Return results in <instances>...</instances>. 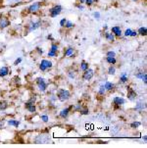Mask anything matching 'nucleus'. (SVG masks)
<instances>
[{
    "label": "nucleus",
    "instance_id": "a19ab883",
    "mask_svg": "<svg viewBox=\"0 0 147 148\" xmlns=\"http://www.w3.org/2000/svg\"><path fill=\"white\" fill-rule=\"evenodd\" d=\"M76 6H77V7H78V8H79V9H81V10H83V9L84 8V7H83V6H81V5H79V4H77V5H76Z\"/></svg>",
    "mask_w": 147,
    "mask_h": 148
},
{
    "label": "nucleus",
    "instance_id": "a211bd4d",
    "mask_svg": "<svg viewBox=\"0 0 147 148\" xmlns=\"http://www.w3.org/2000/svg\"><path fill=\"white\" fill-rule=\"evenodd\" d=\"M69 111H70V109H69V108H67V109L63 110V111H61V112H60V116H61V117H63V118H66L67 116H68Z\"/></svg>",
    "mask_w": 147,
    "mask_h": 148
},
{
    "label": "nucleus",
    "instance_id": "1a4fd4ad",
    "mask_svg": "<svg viewBox=\"0 0 147 148\" xmlns=\"http://www.w3.org/2000/svg\"><path fill=\"white\" fill-rule=\"evenodd\" d=\"M57 51H58V44L52 43L50 51L48 52V57H55L57 55Z\"/></svg>",
    "mask_w": 147,
    "mask_h": 148
},
{
    "label": "nucleus",
    "instance_id": "4468645a",
    "mask_svg": "<svg viewBox=\"0 0 147 148\" xmlns=\"http://www.w3.org/2000/svg\"><path fill=\"white\" fill-rule=\"evenodd\" d=\"M26 108L29 110V112H31V113L36 112V107H34V105L32 104L31 102H28V103L26 104Z\"/></svg>",
    "mask_w": 147,
    "mask_h": 148
},
{
    "label": "nucleus",
    "instance_id": "f03ea898",
    "mask_svg": "<svg viewBox=\"0 0 147 148\" xmlns=\"http://www.w3.org/2000/svg\"><path fill=\"white\" fill-rule=\"evenodd\" d=\"M61 12H62L61 5H55V6H53L49 10V15H50V17H52V18H55V17L58 16Z\"/></svg>",
    "mask_w": 147,
    "mask_h": 148
},
{
    "label": "nucleus",
    "instance_id": "4c0bfd02",
    "mask_svg": "<svg viewBox=\"0 0 147 148\" xmlns=\"http://www.w3.org/2000/svg\"><path fill=\"white\" fill-rule=\"evenodd\" d=\"M137 36V32H135V31H131V36H133V37H134V36Z\"/></svg>",
    "mask_w": 147,
    "mask_h": 148
},
{
    "label": "nucleus",
    "instance_id": "b1692460",
    "mask_svg": "<svg viewBox=\"0 0 147 148\" xmlns=\"http://www.w3.org/2000/svg\"><path fill=\"white\" fill-rule=\"evenodd\" d=\"M75 25L73 24V23H71V22H69V21H67L66 22V24H65V27L66 29H70V27H74Z\"/></svg>",
    "mask_w": 147,
    "mask_h": 148
},
{
    "label": "nucleus",
    "instance_id": "7c9ffc66",
    "mask_svg": "<svg viewBox=\"0 0 147 148\" xmlns=\"http://www.w3.org/2000/svg\"><path fill=\"white\" fill-rule=\"evenodd\" d=\"M105 87H104V85H101V87H100V89H99V93L100 94H104L105 93Z\"/></svg>",
    "mask_w": 147,
    "mask_h": 148
},
{
    "label": "nucleus",
    "instance_id": "c756f323",
    "mask_svg": "<svg viewBox=\"0 0 147 148\" xmlns=\"http://www.w3.org/2000/svg\"><path fill=\"white\" fill-rule=\"evenodd\" d=\"M66 22H67V19H62L61 21H60V26H61L62 27H65V24H66Z\"/></svg>",
    "mask_w": 147,
    "mask_h": 148
},
{
    "label": "nucleus",
    "instance_id": "2eb2a0df",
    "mask_svg": "<svg viewBox=\"0 0 147 148\" xmlns=\"http://www.w3.org/2000/svg\"><path fill=\"white\" fill-rule=\"evenodd\" d=\"M105 37H106L107 40H109V41L113 42L114 40H115V36H114V34H110V32H106V34H105Z\"/></svg>",
    "mask_w": 147,
    "mask_h": 148
},
{
    "label": "nucleus",
    "instance_id": "f704fd0d",
    "mask_svg": "<svg viewBox=\"0 0 147 148\" xmlns=\"http://www.w3.org/2000/svg\"><path fill=\"white\" fill-rule=\"evenodd\" d=\"M6 106H7V105H6V103H4V102H3V103H0V110L5 109V108H6Z\"/></svg>",
    "mask_w": 147,
    "mask_h": 148
},
{
    "label": "nucleus",
    "instance_id": "7ed1b4c3",
    "mask_svg": "<svg viewBox=\"0 0 147 148\" xmlns=\"http://www.w3.org/2000/svg\"><path fill=\"white\" fill-rule=\"evenodd\" d=\"M51 67H52V62L46 59L42 60L40 65H39V69H40L41 71H46V70L50 69Z\"/></svg>",
    "mask_w": 147,
    "mask_h": 148
},
{
    "label": "nucleus",
    "instance_id": "ddd939ff",
    "mask_svg": "<svg viewBox=\"0 0 147 148\" xmlns=\"http://www.w3.org/2000/svg\"><path fill=\"white\" fill-rule=\"evenodd\" d=\"M114 102H115V104L117 106H121V105L124 104V99L123 97H116V98L114 99Z\"/></svg>",
    "mask_w": 147,
    "mask_h": 148
},
{
    "label": "nucleus",
    "instance_id": "dca6fc26",
    "mask_svg": "<svg viewBox=\"0 0 147 148\" xmlns=\"http://www.w3.org/2000/svg\"><path fill=\"white\" fill-rule=\"evenodd\" d=\"M138 34H140V36H145L146 34H147V29L146 27H139V29H138Z\"/></svg>",
    "mask_w": 147,
    "mask_h": 148
},
{
    "label": "nucleus",
    "instance_id": "412c9836",
    "mask_svg": "<svg viewBox=\"0 0 147 148\" xmlns=\"http://www.w3.org/2000/svg\"><path fill=\"white\" fill-rule=\"evenodd\" d=\"M9 123V125L10 126H14V127H19V125H20V122L18 121H15V120H10V121L8 122Z\"/></svg>",
    "mask_w": 147,
    "mask_h": 148
},
{
    "label": "nucleus",
    "instance_id": "473e14b6",
    "mask_svg": "<svg viewBox=\"0 0 147 148\" xmlns=\"http://www.w3.org/2000/svg\"><path fill=\"white\" fill-rule=\"evenodd\" d=\"M22 62V58H18V59H16V61L14 62V65L15 66H17L18 64H20Z\"/></svg>",
    "mask_w": 147,
    "mask_h": 148
},
{
    "label": "nucleus",
    "instance_id": "bb28decb",
    "mask_svg": "<svg viewBox=\"0 0 147 148\" xmlns=\"http://www.w3.org/2000/svg\"><path fill=\"white\" fill-rule=\"evenodd\" d=\"M116 53L114 51H108L107 52V57H115Z\"/></svg>",
    "mask_w": 147,
    "mask_h": 148
},
{
    "label": "nucleus",
    "instance_id": "58836bf2",
    "mask_svg": "<svg viewBox=\"0 0 147 148\" xmlns=\"http://www.w3.org/2000/svg\"><path fill=\"white\" fill-rule=\"evenodd\" d=\"M93 16L95 17V18H97V19H99V18H100V14H99L98 12H95V13L93 14Z\"/></svg>",
    "mask_w": 147,
    "mask_h": 148
},
{
    "label": "nucleus",
    "instance_id": "39448f33",
    "mask_svg": "<svg viewBox=\"0 0 147 148\" xmlns=\"http://www.w3.org/2000/svg\"><path fill=\"white\" fill-rule=\"evenodd\" d=\"M36 84L38 85V88L41 90V91H45L47 88V84L45 82V79H42V77H38L36 79Z\"/></svg>",
    "mask_w": 147,
    "mask_h": 148
},
{
    "label": "nucleus",
    "instance_id": "cd10ccee",
    "mask_svg": "<svg viewBox=\"0 0 147 148\" xmlns=\"http://www.w3.org/2000/svg\"><path fill=\"white\" fill-rule=\"evenodd\" d=\"M95 1H96V0H85V1H84V3H85V4H88V6H90V5L93 4Z\"/></svg>",
    "mask_w": 147,
    "mask_h": 148
},
{
    "label": "nucleus",
    "instance_id": "c9c22d12",
    "mask_svg": "<svg viewBox=\"0 0 147 148\" xmlns=\"http://www.w3.org/2000/svg\"><path fill=\"white\" fill-rule=\"evenodd\" d=\"M138 126H140V123L136 122V123H133V124H131V127H137Z\"/></svg>",
    "mask_w": 147,
    "mask_h": 148
},
{
    "label": "nucleus",
    "instance_id": "20e7f679",
    "mask_svg": "<svg viewBox=\"0 0 147 148\" xmlns=\"http://www.w3.org/2000/svg\"><path fill=\"white\" fill-rule=\"evenodd\" d=\"M41 7V3L40 2H36V3H34L31 4V6L28 8V12L29 14H34V13H36Z\"/></svg>",
    "mask_w": 147,
    "mask_h": 148
},
{
    "label": "nucleus",
    "instance_id": "9b49d317",
    "mask_svg": "<svg viewBox=\"0 0 147 148\" xmlns=\"http://www.w3.org/2000/svg\"><path fill=\"white\" fill-rule=\"evenodd\" d=\"M75 54V49L73 47H68L65 51V56L66 57H73V55Z\"/></svg>",
    "mask_w": 147,
    "mask_h": 148
},
{
    "label": "nucleus",
    "instance_id": "6ab92c4d",
    "mask_svg": "<svg viewBox=\"0 0 147 148\" xmlns=\"http://www.w3.org/2000/svg\"><path fill=\"white\" fill-rule=\"evenodd\" d=\"M81 69L83 70V71H86V70L88 69V63H86L85 61H83L81 64Z\"/></svg>",
    "mask_w": 147,
    "mask_h": 148
},
{
    "label": "nucleus",
    "instance_id": "0eeeda50",
    "mask_svg": "<svg viewBox=\"0 0 147 148\" xmlns=\"http://www.w3.org/2000/svg\"><path fill=\"white\" fill-rule=\"evenodd\" d=\"M41 26V21H38V22H31L29 25V32H32V31H36V29H38L39 27Z\"/></svg>",
    "mask_w": 147,
    "mask_h": 148
},
{
    "label": "nucleus",
    "instance_id": "2f4dec72",
    "mask_svg": "<svg viewBox=\"0 0 147 148\" xmlns=\"http://www.w3.org/2000/svg\"><path fill=\"white\" fill-rule=\"evenodd\" d=\"M41 120H42V121H43L44 123H47V122H48V117H47L46 116V115H43V116H41Z\"/></svg>",
    "mask_w": 147,
    "mask_h": 148
},
{
    "label": "nucleus",
    "instance_id": "c85d7f7f",
    "mask_svg": "<svg viewBox=\"0 0 147 148\" xmlns=\"http://www.w3.org/2000/svg\"><path fill=\"white\" fill-rule=\"evenodd\" d=\"M68 75H69V77H71V79H75V77H76V73H75V72L70 71V72L68 73Z\"/></svg>",
    "mask_w": 147,
    "mask_h": 148
},
{
    "label": "nucleus",
    "instance_id": "9d476101",
    "mask_svg": "<svg viewBox=\"0 0 147 148\" xmlns=\"http://www.w3.org/2000/svg\"><path fill=\"white\" fill-rule=\"evenodd\" d=\"M112 32H113L114 36L117 37H121L122 36V29L120 27H112Z\"/></svg>",
    "mask_w": 147,
    "mask_h": 148
},
{
    "label": "nucleus",
    "instance_id": "e433bc0d",
    "mask_svg": "<svg viewBox=\"0 0 147 148\" xmlns=\"http://www.w3.org/2000/svg\"><path fill=\"white\" fill-rule=\"evenodd\" d=\"M142 77H143V73H137L136 74V77L137 79H142Z\"/></svg>",
    "mask_w": 147,
    "mask_h": 148
},
{
    "label": "nucleus",
    "instance_id": "5701e85b",
    "mask_svg": "<svg viewBox=\"0 0 147 148\" xmlns=\"http://www.w3.org/2000/svg\"><path fill=\"white\" fill-rule=\"evenodd\" d=\"M106 60H107V62H108V63H110V64H115L117 62L115 57H107Z\"/></svg>",
    "mask_w": 147,
    "mask_h": 148
},
{
    "label": "nucleus",
    "instance_id": "c03bdc74",
    "mask_svg": "<svg viewBox=\"0 0 147 148\" xmlns=\"http://www.w3.org/2000/svg\"><path fill=\"white\" fill-rule=\"evenodd\" d=\"M133 1H137V0H133Z\"/></svg>",
    "mask_w": 147,
    "mask_h": 148
},
{
    "label": "nucleus",
    "instance_id": "423d86ee",
    "mask_svg": "<svg viewBox=\"0 0 147 148\" xmlns=\"http://www.w3.org/2000/svg\"><path fill=\"white\" fill-rule=\"evenodd\" d=\"M10 26V21L7 17L0 16V29H5V27Z\"/></svg>",
    "mask_w": 147,
    "mask_h": 148
},
{
    "label": "nucleus",
    "instance_id": "aec40b11",
    "mask_svg": "<svg viewBox=\"0 0 147 148\" xmlns=\"http://www.w3.org/2000/svg\"><path fill=\"white\" fill-rule=\"evenodd\" d=\"M120 81H121V82H123V84L128 82V76H126V73H124V74L122 75L121 77H120Z\"/></svg>",
    "mask_w": 147,
    "mask_h": 148
},
{
    "label": "nucleus",
    "instance_id": "ea45409f",
    "mask_svg": "<svg viewBox=\"0 0 147 148\" xmlns=\"http://www.w3.org/2000/svg\"><path fill=\"white\" fill-rule=\"evenodd\" d=\"M9 2H11V3H17V2H20L21 0H8Z\"/></svg>",
    "mask_w": 147,
    "mask_h": 148
},
{
    "label": "nucleus",
    "instance_id": "f257e3e1",
    "mask_svg": "<svg viewBox=\"0 0 147 148\" xmlns=\"http://www.w3.org/2000/svg\"><path fill=\"white\" fill-rule=\"evenodd\" d=\"M57 96H58V98L61 100V101H66V100H68L70 98L71 93H70L68 90L60 89L58 91V93H57Z\"/></svg>",
    "mask_w": 147,
    "mask_h": 148
},
{
    "label": "nucleus",
    "instance_id": "79ce46f5",
    "mask_svg": "<svg viewBox=\"0 0 147 148\" xmlns=\"http://www.w3.org/2000/svg\"><path fill=\"white\" fill-rule=\"evenodd\" d=\"M88 111H83V112H81V114H88Z\"/></svg>",
    "mask_w": 147,
    "mask_h": 148
},
{
    "label": "nucleus",
    "instance_id": "393cba45",
    "mask_svg": "<svg viewBox=\"0 0 147 148\" xmlns=\"http://www.w3.org/2000/svg\"><path fill=\"white\" fill-rule=\"evenodd\" d=\"M108 73H109V75H114L116 73V68L115 67H110L109 68Z\"/></svg>",
    "mask_w": 147,
    "mask_h": 148
},
{
    "label": "nucleus",
    "instance_id": "72a5a7b5",
    "mask_svg": "<svg viewBox=\"0 0 147 148\" xmlns=\"http://www.w3.org/2000/svg\"><path fill=\"white\" fill-rule=\"evenodd\" d=\"M142 81L144 84H147V75L146 74H143V77H142Z\"/></svg>",
    "mask_w": 147,
    "mask_h": 148
},
{
    "label": "nucleus",
    "instance_id": "f8f14e48",
    "mask_svg": "<svg viewBox=\"0 0 147 148\" xmlns=\"http://www.w3.org/2000/svg\"><path fill=\"white\" fill-rule=\"evenodd\" d=\"M9 74V69L8 67H2L0 68V77H5Z\"/></svg>",
    "mask_w": 147,
    "mask_h": 148
},
{
    "label": "nucleus",
    "instance_id": "f3484780",
    "mask_svg": "<svg viewBox=\"0 0 147 148\" xmlns=\"http://www.w3.org/2000/svg\"><path fill=\"white\" fill-rule=\"evenodd\" d=\"M104 87H105L106 90H111L114 87V84H112V82H107L105 84V85H104Z\"/></svg>",
    "mask_w": 147,
    "mask_h": 148
},
{
    "label": "nucleus",
    "instance_id": "a878e982",
    "mask_svg": "<svg viewBox=\"0 0 147 148\" xmlns=\"http://www.w3.org/2000/svg\"><path fill=\"white\" fill-rule=\"evenodd\" d=\"M131 29H126V32H124V36H131Z\"/></svg>",
    "mask_w": 147,
    "mask_h": 148
},
{
    "label": "nucleus",
    "instance_id": "37998d69",
    "mask_svg": "<svg viewBox=\"0 0 147 148\" xmlns=\"http://www.w3.org/2000/svg\"><path fill=\"white\" fill-rule=\"evenodd\" d=\"M84 1H85V0H79V2H81V3H84Z\"/></svg>",
    "mask_w": 147,
    "mask_h": 148
},
{
    "label": "nucleus",
    "instance_id": "4be33fe9",
    "mask_svg": "<svg viewBox=\"0 0 147 148\" xmlns=\"http://www.w3.org/2000/svg\"><path fill=\"white\" fill-rule=\"evenodd\" d=\"M135 96H136V93L133 91V90H131V91L129 92V94H128V97L131 100H133V98H135Z\"/></svg>",
    "mask_w": 147,
    "mask_h": 148
},
{
    "label": "nucleus",
    "instance_id": "6e6552de",
    "mask_svg": "<svg viewBox=\"0 0 147 148\" xmlns=\"http://www.w3.org/2000/svg\"><path fill=\"white\" fill-rule=\"evenodd\" d=\"M94 76V72H93V70H91V69H88L86 71H84L83 73V79H85V81H90V79L93 77Z\"/></svg>",
    "mask_w": 147,
    "mask_h": 148
}]
</instances>
